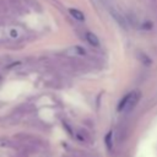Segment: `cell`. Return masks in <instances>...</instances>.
<instances>
[{
  "mask_svg": "<svg viewBox=\"0 0 157 157\" xmlns=\"http://www.w3.org/2000/svg\"><path fill=\"white\" fill-rule=\"evenodd\" d=\"M139 99H140V92H139V91H132V92L128 93V94L121 99V102L119 103L118 110H119V112H125V113L131 112V110L135 108V105L137 104Z\"/></svg>",
  "mask_w": 157,
  "mask_h": 157,
  "instance_id": "6da1fadb",
  "label": "cell"
},
{
  "mask_svg": "<svg viewBox=\"0 0 157 157\" xmlns=\"http://www.w3.org/2000/svg\"><path fill=\"white\" fill-rule=\"evenodd\" d=\"M86 39H87V42H88L91 45H93V47H99V39H98V37H97L93 32H87V33H86Z\"/></svg>",
  "mask_w": 157,
  "mask_h": 157,
  "instance_id": "7a4b0ae2",
  "label": "cell"
},
{
  "mask_svg": "<svg viewBox=\"0 0 157 157\" xmlns=\"http://www.w3.org/2000/svg\"><path fill=\"white\" fill-rule=\"evenodd\" d=\"M69 12H70V15H71L75 20H77L78 22H83V21H85V15H83L82 11H80V10H77V9H70Z\"/></svg>",
  "mask_w": 157,
  "mask_h": 157,
  "instance_id": "3957f363",
  "label": "cell"
},
{
  "mask_svg": "<svg viewBox=\"0 0 157 157\" xmlns=\"http://www.w3.org/2000/svg\"><path fill=\"white\" fill-rule=\"evenodd\" d=\"M71 54H80V55H83L85 54V50L81 48V47H74L70 49Z\"/></svg>",
  "mask_w": 157,
  "mask_h": 157,
  "instance_id": "277c9868",
  "label": "cell"
},
{
  "mask_svg": "<svg viewBox=\"0 0 157 157\" xmlns=\"http://www.w3.org/2000/svg\"><path fill=\"white\" fill-rule=\"evenodd\" d=\"M110 137H112V132H108V135L105 136V144H107V147L108 150L112 148V142H110Z\"/></svg>",
  "mask_w": 157,
  "mask_h": 157,
  "instance_id": "5b68a950",
  "label": "cell"
},
{
  "mask_svg": "<svg viewBox=\"0 0 157 157\" xmlns=\"http://www.w3.org/2000/svg\"><path fill=\"white\" fill-rule=\"evenodd\" d=\"M10 36H11L12 38H16V37L18 36V32H17V29H15V28H11V29H10Z\"/></svg>",
  "mask_w": 157,
  "mask_h": 157,
  "instance_id": "8992f818",
  "label": "cell"
}]
</instances>
